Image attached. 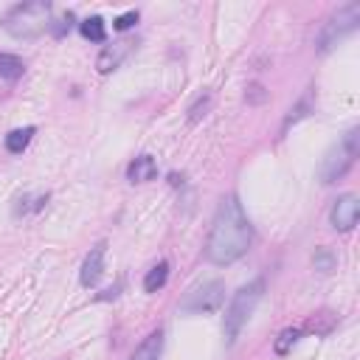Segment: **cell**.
<instances>
[{
	"label": "cell",
	"mask_w": 360,
	"mask_h": 360,
	"mask_svg": "<svg viewBox=\"0 0 360 360\" xmlns=\"http://www.w3.org/2000/svg\"><path fill=\"white\" fill-rule=\"evenodd\" d=\"M250 242H253L250 222H248L239 200L233 194H228L214 214L208 242H205V259L219 267L233 264L236 259H242L250 250Z\"/></svg>",
	"instance_id": "6da1fadb"
},
{
	"label": "cell",
	"mask_w": 360,
	"mask_h": 360,
	"mask_svg": "<svg viewBox=\"0 0 360 360\" xmlns=\"http://www.w3.org/2000/svg\"><path fill=\"white\" fill-rule=\"evenodd\" d=\"M3 28L14 39H34V37H39L45 28H51V3L48 0H31V3L14 6L6 14Z\"/></svg>",
	"instance_id": "7a4b0ae2"
},
{
	"label": "cell",
	"mask_w": 360,
	"mask_h": 360,
	"mask_svg": "<svg viewBox=\"0 0 360 360\" xmlns=\"http://www.w3.org/2000/svg\"><path fill=\"white\" fill-rule=\"evenodd\" d=\"M262 292H264V278H253V281L242 284L233 292V298H231V304L225 309V321H222V329H225V340L228 343H236V338H239L242 326L248 323L250 312L256 309Z\"/></svg>",
	"instance_id": "3957f363"
},
{
	"label": "cell",
	"mask_w": 360,
	"mask_h": 360,
	"mask_svg": "<svg viewBox=\"0 0 360 360\" xmlns=\"http://www.w3.org/2000/svg\"><path fill=\"white\" fill-rule=\"evenodd\" d=\"M357 138H360V132H357V127H352V129L326 152V158H323V163H321V183H335V180H340V177L352 169V163H354V158H357Z\"/></svg>",
	"instance_id": "277c9868"
},
{
	"label": "cell",
	"mask_w": 360,
	"mask_h": 360,
	"mask_svg": "<svg viewBox=\"0 0 360 360\" xmlns=\"http://www.w3.org/2000/svg\"><path fill=\"white\" fill-rule=\"evenodd\" d=\"M357 22H360V3L352 0V3L340 6V8L326 20V25H323V31H321V37H318V51H321V53L332 51L338 42H343V39L357 28Z\"/></svg>",
	"instance_id": "5b68a950"
},
{
	"label": "cell",
	"mask_w": 360,
	"mask_h": 360,
	"mask_svg": "<svg viewBox=\"0 0 360 360\" xmlns=\"http://www.w3.org/2000/svg\"><path fill=\"white\" fill-rule=\"evenodd\" d=\"M222 301H225V284L222 281H205V284H200V287H194V290L186 292V298L180 301V309L200 315V312L219 309Z\"/></svg>",
	"instance_id": "8992f818"
},
{
	"label": "cell",
	"mask_w": 360,
	"mask_h": 360,
	"mask_svg": "<svg viewBox=\"0 0 360 360\" xmlns=\"http://www.w3.org/2000/svg\"><path fill=\"white\" fill-rule=\"evenodd\" d=\"M357 217H360V200L357 194H340L329 211V222L335 231H352L357 225Z\"/></svg>",
	"instance_id": "52a82bcc"
},
{
	"label": "cell",
	"mask_w": 360,
	"mask_h": 360,
	"mask_svg": "<svg viewBox=\"0 0 360 360\" xmlns=\"http://www.w3.org/2000/svg\"><path fill=\"white\" fill-rule=\"evenodd\" d=\"M132 39H118V42H112V45H107L101 53H98V59H96V68H98V73H110V70H115L127 56H129V51H132Z\"/></svg>",
	"instance_id": "ba28073f"
},
{
	"label": "cell",
	"mask_w": 360,
	"mask_h": 360,
	"mask_svg": "<svg viewBox=\"0 0 360 360\" xmlns=\"http://www.w3.org/2000/svg\"><path fill=\"white\" fill-rule=\"evenodd\" d=\"M104 250H107V242H98L96 248H90V253H87V259L82 264V273H79L84 287H93L101 278V273H104Z\"/></svg>",
	"instance_id": "9c48e42d"
},
{
	"label": "cell",
	"mask_w": 360,
	"mask_h": 360,
	"mask_svg": "<svg viewBox=\"0 0 360 360\" xmlns=\"http://www.w3.org/2000/svg\"><path fill=\"white\" fill-rule=\"evenodd\" d=\"M155 174H158V160H155L152 155H138V158L127 166L129 183H149V180H155Z\"/></svg>",
	"instance_id": "30bf717a"
},
{
	"label": "cell",
	"mask_w": 360,
	"mask_h": 360,
	"mask_svg": "<svg viewBox=\"0 0 360 360\" xmlns=\"http://www.w3.org/2000/svg\"><path fill=\"white\" fill-rule=\"evenodd\" d=\"M160 352H163V332L155 329V332H149V335L135 346V352L129 354V360H158Z\"/></svg>",
	"instance_id": "8fae6325"
},
{
	"label": "cell",
	"mask_w": 360,
	"mask_h": 360,
	"mask_svg": "<svg viewBox=\"0 0 360 360\" xmlns=\"http://www.w3.org/2000/svg\"><path fill=\"white\" fill-rule=\"evenodd\" d=\"M22 73H25V62L20 56H14V53H3L0 51V79L17 82Z\"/></svg>",
	"instance_id": "7c38bea8"
},
{
	"label": "cell",
	"mask_w": 360,
	"mask_h": 360,
	"mask_svg": "<svg viewBox=\"0 0 360 360\" xmlns=\"http://www.w3.org/2000/svg\"><path fill=\"white\" fill-rule=\"evenodd\" d=\"M169 278V262H158L149 267V273L143 276V290L146 292H158Z\"/></svg>",
	"instance_id": "4fadbf2b"
},
{
	"label": "cell",
	"mask_w": 360,
	"mask_h": 360,
	"mask_svg": "<svg viewBox=\"0 0 360 360\" xmlns=\"http://www.w3.org/2000/svg\"><path fill=\"white\" fill-rule=\"evenodd\" d=\"M82 37L90 39V42H104L107 39V28H104V20L101 17H87L82 25H79Z\"/></svg>",
	"instance_id": "5bb4252c"
},
{
	"label": "cell",
	"mask_w": 360,
	"mask_h": 360,
	"mask_svg": "<svg viewBox=\"0 0 360 360\" xmlns=\"http://www.w3.org/2000/svg\"><path fill=\"white\" fill-rule=\"evenodd\" d=\"M31 135H34V127H25V129H11V132L6 135V149H8L11 155H20V152L28 146Z\"/></svg>",
	"instance_id": "9a60e30c"
},
{
	"label": "cell",
	"mask_w": 360,
	"mask_h": 360,
	"mask_svg": "<svg viewBox=\"0 0 360 360\" xmlns=\"http://www.w3.org/2000/svg\"><path fill=\"white\" fill-rule=\"evenodd\" d=\"M312 264H315V270H321V273H329V270H335V264H338V256H335L329 248H318V250H315V256H312Z\"/></svg>",
	"instance_id": "2e32d148"
},
{
	"label": "cell",
	"mask_w": 360,
	"mask_h": 360,
	"mask_svg": "<svg viewBox=\"0 0 360 360\" xmlns=\"http://www.w3.org/2000/svg\"><path fill=\"white\" fill-rule=\"evenodd\" d=\"M298 340V329H284L278 338H276V343H273V349H276V354H287L290 352V346Z\"/></svg>",
	"instance_id": "e0dca14e"
},
{
	"label": "cell",
	"mask_w": 360,
	"mask_h": 360,
	"mask_svg": "<svg viewBox=\"0 0 360 360\" xmlns=\"http://www.w3.org/2000/svg\"><path fill=\"white\" fill-rule=\"evenodd\" d=\"M208 107H211V93H205V96L197 98V104L188 110V121H200V118L208 112Z\"/></svg>",
	"instance_id": "ac0fdd59"
},
{
	"label": "cell",
	"mask_w": 360,
	"mask_h": 360,
	"mask_svg": "<svg viewBox=\"0 0 360 360\" xmlns=\"http://www.w3.org/2000/svg\"><path fill=\"white\" fill-rule=\"evenodd\" d=\"M138 22V11H127V14H121V17H115V22H112V28L115 31H127V28H132Z\"/></svg>",
	"instance_id": "d6986e66"
},
{
	"label": "cell",
	"mask_w": 360,
	"mask_h": 360,
	"mask_svg": "<svg viewBox=\"0 0 360 360\" xmlns=\"http://www.w3.org/2000/svg\"><path fill=\"white\" fill-rule=\"evenodd\" d=\"M65 31H70V14H68L62 22H56V25H53V34H56V37H62Z\"/></svg>",
	"instance_id": "ffe728a7"
},
{
	"label": "cell",
	"mask_w": 360,
	"mask_h": 360,
	"mask_svg": "<svg viewBox=\"0 0 360 360\" xmlns=\"http://www.w3.org/2000/svg\"><path fill=\"white\" fill-rule=\"evenodd\" d=\"M250 101H264V93H262V87H259V84H253V87H250Z\"/></svg>",
	"instance_id": "44dd1931"
}]
</instances>
